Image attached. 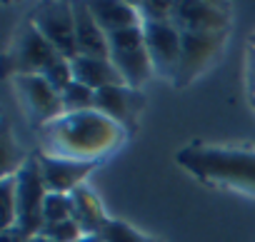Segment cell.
<instances>
[{
	"mask_svg": "<svg viewBox=\"0 0 255 242\" xmlns=\"http://www.w3.org/2000/svg\"><path fill=\"white\" fill-rule=\"evenodd\" d=\"M225 40V33H183V53L180 65L175 73V85L185 87L190 85L220 53Z\"/></svg>",
	"mask_w": 255,
	"mask_h": 242,
	"instance_id": "ba28073f",
	"label": "cell"
},
{
	"mask_svg": "<svg viewBox=\"0 0 255 242\" xmlns=\"http://www.w3.org/2000/svg\"><path fill=\"white\" fill-rule=\"evenodd\" d=\"M73 15H75V43H78V55L85 58H108L110 60V43L108 35L100 30L95 23L88 3H73Z\"/></svg>",
	"mask_w": 255,
	"mask_h": 242,
	"instance_id": "4fadbf2b",
	"label": "cell"
},
{
	"mask_svg": "<svg viewBox=\"0 0 255 242\" xmlns=\"http://www.w3.org/2000/svg\"><path fill=\"white\" fill-rule=\"evenodd\" d=\"M30 242H53V240H48L45 235H33V237H30Z\"/></svg>",
	"mask_w": 255,
	"mask_h": 242,
	"instance_id": "83f0119b",
	"label": "cell"
},
{
	"mask_svg": "<svg viewBox=\"0 0 255 242\" xmlns=\"http://www.w3.org/2000/svg\"><path fill=\"white\" fill-rule=\"evenodd\" d=\"M250 48H253V50H255V35H253V38H250Z\"/></svg>",
	"mask_w": 255,
	"mask_h": 242,
	"instance_id": "f1b7e54d",
	"label": "cell"
},
{
	"mask_svg": "<svg viewBox=\"0 0 255 242\" xmlns=\"http://www.w3.org/2000/svg\"><path fill=\"white\" fill-rule=\"evenodd\" d=\"M60 58V53L38 33V28L33 23H28L13 50H10V65L15 70V75H43L55 60Z\"/></svg>",
	"mask_w": 255,
	"mask_h": 242,
	"instance_id": "9c48e42d",
	"label": "cell"
},
{
	"mask_svg": "<svg viewBox=\"0 0 255 242\" xmlns=\"http://www.w3.org/2000/svg\"><path fill=\"white\" fill-rule=\"evenodd\" d=\"M73 217V205H70V195H58V192H48L45 205H43V220L45 225H55L63 220Z\"/></svg>",
	"mask_w": 255,
	"mask_h": 242,
	"instance_id": "ac0fdd59",
	"label": "cell"
},
{
	"mask_svg": "<svg viewBox=\"0 0 255 242\" xmlns=\"http://www.w3.org/2000/svg\"><path fill=\"white\" fill-rule=\"evenodd\" d=\"M95 23L105 35L120 33V30H130L143 25V18L135 5L130 3H113V0H103V3H88Z\"/></svg>",
	"mask_w": 255,
	"mask_h": 242,
	"instance_id": "9a60e30c",
	"label": "cell"
},
{
	"mask_svg": "<svg viewBox=\"0 0 255 242\" xmlns=\"http://www.w3.org/2000/svg\"><path fill=\"white\" fill-rule=\"evenodd\" d=\"M228 8L215 3H173L170 23L180 33H225Z\"/></svg>",
	"mask_w": 255,
	"mask_h": 242,
	"instance_id": "30bf717a",
	"label": "cell"
},
{
	"mask_svg": "<svg viewBox=\"0 0 255 242\" xmlns=\"http://www.w3.org/2000/svg\"><path fill=\"white\" fill-rule=\"evenodd\" d=\"M38 33L68 60L78 58V43H75V15L73 3H45L33 13L30 20Z\"/></svg>",
	"mask_w": 255,
	"mask_h": 242,
	"instance_id": "8992f818",
	"label": "cell"
},
{
	"mask_svg": "<svg viewBox=\"0 0 255 242\" xmlns=\"http://www.w3.org/2000/svg\"><path fill=\"white\" fill-rule=\"evenodd\" d=\"M0 192H3V230H10V227H15V220H18L15 175H13V177H3V185H0Z\"/></svg>",
	"mask_w": 255,
	"mask_h": 242,
	"instance_id": "ffe728a7",
	"label": "cell"
},
{
	"mask_svg": "<svg viewBox=\"0 0 255 242\" xmlns=\"http://www.w3.org/2000/svg\"><path fill=\"white\" fill-rule=\"evenodd\" d=\"M143 35L153 70L168 80H175L183 53V33L170 20H160V23H143Z\"/></svg>",
	"mask_w": 255,
	"mask_h": 242,
	"instance_id": "52a82bcc",
	"label": "cell"
},
{
	"mask_svg": "<svg viewBox=\"0 0 255 242\" xmlns=\"http://www.w3.org/2000/svg\"><path fill=\"white\" fill-rule=\"evenodd\" d=\"M103 240L105 242H158V240L133 230L128 222H120V220H110V225L103 232Z\"/></svg>",
	"mask_w": 255,
	"mask_h": 242,
	"instance_id": "d6986e66",
	"label": "cell"
},
{
	"mask_svg": "<svg viewBox=\"0 0 255 242\" xmlns=\"http://www.w3.org/2000/svg\"><path fill=\"white\" fill-rule=\"evenodd\" d=\"M70 70H73V80L90 87V90H105V87H118L125 85L123 75L118 73V68L108 60V58H85L78 55L70 60Z\"/></svg>",
	"mask_w": 255,
	"mask_h": 242,
	"instance_id": "5bb4252c",
	"label": "cell"
},
{
	"mask_svg": "<svg viewBox=\"0 0 255 242\" xmlns=\"http://www.w3.org/2000/svg\"><path fill=\"white\" fill-rule=\"evenodd\" d=\"M78 242H105V240H103L100 235H83Z\"/></svg>",
	"mask_w": 255,
	"mask_h": 242,
	"instance_id": "4316f807",
	"label": "cell"
},
{
	"mask_svg": "<svg viewBox=\"0 0 255 242\" xmlns=\"http://www.w3.org/2000/svg\"><path fill=\"white\" fill-rule=\"evenodd\" d=\"M60 100H63V110L65 112H83V110H95V90L80 85V82H70L63 92H60Z\"/></svg>",
	"mask_w": 255,
	"mask_h": 242,
	"instance_id": "e0dca14e",
	"label": "cell"
},
{
	"mask_svg": "<svg viewBox=\"0 0 255 242\" xmlns=\"http://www.w3.org/2000/svg\"><path fill=\"white\" fill-rule=\"evenodd\" d=\"M250 102H253V110H255V95H250Z\"/></svg>",
	"mask_w": 255,
	"mask_h": 242,
	"instance_id": "f546056e",
	"label": "cell"
},
{
	"mask_svg": "<svg viewBox=\"0 0 255 242\" xmlns=\"http://www.w3.org/2000/svg\"><path fill=\"white\" fill-rule=\"evenodd\" d=\"M178 162L203 182L255 195V153L233 148L188 145L178 153Z\"/></svg>",
	"mask_w": 255,
	"mask_h": 242,
	"instance_id": "7a4b0ae2",
	"label": "cell"
},
{
	"mask_svg": "<svg viewBox=\"0 0 255 242\" xmlns=\"http://www.w3.org/2000/svg\"><path fill=\"white\" fill-rule=\"evenodd\" d=\"M123 138L125 128L100 115L98 110L63 112L58 120L43 128L45 155L78 162H95L98 158L115 150Z\"/></svg>",
	"mask_w": 255,
	"mask_h": 242,
	"instance_id": "6da1fadb",
	"label": "cell"
},
{
	"mask_svg": "<svg viewBox=\"0 0 255 242\" xmlns=\"http://www.w3.org/2000/svg\"><path fill=\"white\" fill-rule=\"evenodd\" d=\"M40 175L45 182L48 192L58 195H70L73 190L80 187V182L90 175L95 162H78V160H65V158H53V155H40Z\"/></svg>",
	"mask_w": 255,
	"mask_h": 242,
	"instance_id": "8fae6325",
	"label": "cell"
},
{
	"mask_svg": "<svg viewBox=\"0 0 255 242\" xmlns=\"http://www.w3.org/2000/svg\"><path fill=\"white\" fill-rule=\"evenodd\" d=\"M13 82H15L18 100H20V105H23V110L30 117L33 125L45 128L48 123L58 120L65 112L60 92L43 75H15Z\"/></svg>",
	"mask_w": 255,
	"mask_h": 242,
	"instance_id": "5b68a950",
	"label": "cell"
},
{
	"mask_svg": "<svg viewBox=\"0 0 255 242\" xmlns=\"http://www.w3.org/2000/svg\"><path fill=\"white\" fill-rule=\"evenodd\" d=\"M40 235H45L48 240L53 242H78L83 237V230L80 225L70 217V220H63V222H55V225H45L40 230Z\"/></svg>",
	"mask_w": 255,
	"mask_h": 242,
	"instance_id": "44dd1931",
	"label": "cell"
},
{
	"mask_svg": "<svg viewBox=\"0 0 255 242\" xmlns=\"http://www.w3.org/2000/svg\"><path fill=\"white\" fill-rule=\"evenodd\" d=\"M20 160H23V155H15V140H13L10 128L5 125L3 128V177H13V170L23 167Z\"/></svg>",
	"mask_w": 255,
	"mask_h": 242,
	"instance_id": "603a6c76",
	"label": "cell"
},
{
	"mask_svg": "<svg viewBox=\"0 0 255 242\" xmlns=\"http://www.w3.org/2000/svg\"><path fill=\"white\" fill-rule=\"evenodd\" d=\"M245 63H248V73H245V80H248L250 95H255V50H253V48L248 50V58H245Z\"/></svg>",
	"mask_w": 255,
	"mask_h": 242,
	"instance_id": "d4e9b609",
	"label": "cell"
},
{
	"mask_svg": "<svg viewBox=\"0 0 255 242\" xmlns=\"http://www.w3.org/2000/svg\"><path fill=\"white\" fill-rule=\"evenodd\" d=\"M15 197H18V220L15 227L25 235H40L45 227L43 220V205L48 197L43 175H40V162L38 158H30L23 162V167L15 172Z\"/></svg>",
	"mask_w": 255,
	"mask_h": 242,
	"instance_id": "277c9868",
	"label": "cell"
},
{
	"mask_svg": "<svg viewBox=\"0 0 255 242\" xmlns=\"http://www.w3.org/2000/svg\"><path fill=\"white\" fill-rule=\"evenodd\" d=\"M70 205H73V220L80 225L83 235H100L103 237L110 220L105 217L100 200L85 185H80L78 190L70 192Z\"/></svg>",
	"mask_w": 255,
	"mask_h": 242,
	"instance_id": "2e32d148",
	"label": "cell"
},
{
	"mask_svg": "<svg viewBox=\"0 0 255 242\" xmlns=\"http://www.w3.org/2000/svg\"><path fill=\"white\" fill-rule=\"evenodd\" d=\"M43 78H45V80H48V82H50V85H53L58 92H63V90H65V87L73 82L70 60L60 55V58H58V60H55V63H53V65H50V68L43 73Z\"/></svg>",
	"mask_w": 255,
	"mask_h": 242,
	"instance_id": "7402d4cb",
	"label": "cell"
},
{
	"mask_svg": "<svg viewBox=\"0 0 255 242\" xmlns=\"http://www.w3.org/2000/svg\"><path fill=\"white\" fill-rule=\"evenodd\" d=\"M0 242H30V235L20 232L18 227H10V230H3V235H0Z\"/></svg>",
	"mask_w": 255,
	"mask_h": 242,
	"instance_id": "484cf974",
	"label": "cell"
},
{
	"mask_svg": "<svg viewBox=\"0 0 255 242\" xmlns=\"http://www.w3.org/2000/svg\"><path fill=\"white\" fill-rule=\"evenodd\" d=\"M140 107H143V95L128 85L105 87L95 92V110L110 117L120 128H130L135 123V115L140 112Z\"/></svg>",
	"mask_w": 255,
	"mask_h": 242,
	"instance_id": "7c38bea8",
	"label": "cell"
},
{
	"mask_svg": "<svg viewBox=\"0 0 255 242\" xmlns=\"http://www.w3.org/2000/svg\"><path fill=\"white\" fill-rule=\"evenodd\" d=\"M138 13L143 18V23H160V20H170L173 13V3H138Z\"/></svg>",
	"mask_w": 255,
	"mask_h": 242,
	"instance_id": "cb8c5ba5",
	"label": "cell"
},
{
	"mask_svg": "<svg viewBox=\"0 0 255 242\" xmlns=\"http://www.w3.org/2000/svg\"><path fill=\"white\" fill-rule=\"evenodd\" d=\"M108 43H110V63L118 68V73L123 75L128 87L138 90L153 73L143 25L113 33V35H108Z\"/></svg>",
	"mask_w": 255,
	"mask_h": 242,
	"instance_id": "3957f363",
	"label": "cell"
}]
</instances>
